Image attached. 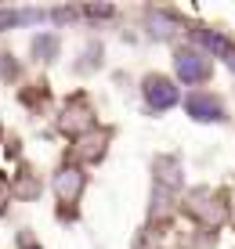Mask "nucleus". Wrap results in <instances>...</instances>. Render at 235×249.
<instances>
[{"label": "nucleus", "mask_w": 235, "mask_h": 249, "mask_svg": "<svg viewBox=\"0 0 235 249\" xmlns=\"http://www.w3.org/2000/svg\"><path fill=\"white\" fill-rule=\"evenodd\" d=\"M177 76L185 83H199V80L210 76V62L203 54H196V51H181L177 54Z\"/></svg>", "instance_id": "1"}, {"label": "nucleus", "mask_w": 235, "mask_h": 249, "mask_svg": "<svg viewBox=\"0 0 235 249\" xmlns=\"http://www.w3.org/2000/svg\"><path fill=\"white\" fill-rule=\"evenodd\" d=\"M145 98H149L152 108H170L177 101V87L170 80H163V76H149L145 80Z\"/></svg>", "instance_id": "2"}, {"label": "nucleus", "mask_w": 235, "mask_h": 249, "mask_svg": "<svg viewBox=\"0 0 235 249\" xmlns=\"http://www.w3.org/2000/svg\"><path fill=\"white\" fill-rule=\"evenodd\" d=\"M188 112H192L196 119H203V123H210V119L224 116V108H221L217 98H210V94H192V98H188Z\"/></svg>", "instance_id": "3"}, {"label": "nucleus", "mask_w": 235, "mask_h": 249, "mask_svg": "<svg viewBox=\"0 0 235 249\" xmlns=\"http://www.w3.org/2000/svg\"><path fill=\"white\" fill-rule=\"evenodd\" d=\"M80 188H83V174L80 170H62V174L55 177V192L62 195L65 202H73L76 195H80Z\"/></svg>", "instance_id": "4"}, {"label": "nucleus", "mask_w": 235, "mask_h": 249, "mask_svg": "<svg viewBox=\"0 0 235 249\" xmlns=\"http://www.w3.org/2000/svg\"><path fill=\"white\" fill-rule=\"evenodd\" d=\"M33 47H37V54H51V51H58V40H51V36H40Z\"/></svg>", "instance_id": "5"}, {"label": "nucleus", "mask_w": 235, "mask_h": 249, "mask_svg": "<svg viewBox=\"0 0 235 249\" xmlns=\"http://www.w3.org/2000/svg\"><path fill=\"white\" fill-rule=\"evenodd\" d=\"M4 202H7V184L0 181V213H4Z\"/></svg>", "instance_id": "6"}]
</instances>
